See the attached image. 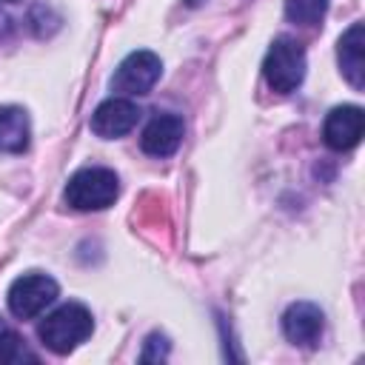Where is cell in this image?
Wrapping results in <instances>:
<instances>
[{
  "label": "cell",
  "instance_id": "obj_1",
  "mask_svg": "<svg viewBox=\"0 0 365 365\" xmlns=\"http://www.w3.org/2000/svg\"><path fill=\"white\" fill-rule=\"evenodd\" d=\"M94 331V319L91 311L80 302H66L57 311H51L40 325H37V336L43 339V345L51 354H68L74 351L80 342H86Z\"/></svg>",
  "mask_w": 365,
  "mask_h": 365
},
{
  "label": "cell",
  "instance_id": "obj_2",
  "mask_svg": "<svg viewBox=\"0 0 365 365\" xmlns=\"http://www.w3.org/2000/svg\"><path fill=\"white\" fill-rule=\"evenodd\" d=\"M120 194V180L111 168H80L77 174L68 177L66 182V202L74 211H103L114 205Z\"/></svg>",
  "mask_w": 365,
  "mask_h": 365
},
{
  "label": "cell",
  "instance_id": "obj_3",
  "mask_svg": "<svg viewBox=\"0 0 365 365\" xmlns=\"http://www.w3.org/2000/svg\"><path fill=\"white\" fill-rule=\"evenodd\" d=\"M262 74L274 91H294L305 77V48L294 37H277L265 54Z\"/></svg>",
  "mask_w": 365,
  "mask_h": 365
},
{
  "label": "cell",
  "instance_id": "obj_4",
  "mask_svg": "<svg viewBox=\"0 0 365 365\" xmlns=\"http://www.w3.org/2000/svg\"><path fill=\"white\" fill-rule=\"evenodd\" d=\"M60 288L51 277L46 274H23L11 282L9 288V311L17 319H34L37 314H43L54 299H57Z\"/></svg>",
  "mask_w": 365,
  "mask_h": 365
},
{
  "label": "cell",
  "instance_id": "obj_5",
  "mask_svg": "<svg viewBox=\"0 0 365 365\" xmlns=\"http://www.w3.org/2000/svg\"><path fill=\"white\" fill-rule=\"evenodd\" d=\"M160 74H163L160 57L154 51L140 48V51H131L117 66V71L111 77V88L120 91V94H125V97H140V94H148L157 86Z\"/></svg>",
  "mask_w": 365,
  "mask_h": 365
},
{
  "label": "cell",
  "instance_id": "obj_6",
  "mask_svg": "<svg viewBox=\"0 0 365 365\" xmlns=\"http://www.w3.org/2000/svg\"><path fill=\"white\" fill-rule=\"evenodd\" d=\"M140 106L131 103L128 97H108L103 100L94 114H91V131L103 140H117L123 134H128L137 120H140Z\"/></svg>",
  "mask_w": 365,
  "mask_h": 365
},
{
  "label": "cell",
  "instance_id": "obj_7",
  "mask_svg": "<svg viewBox=\"0 0 365 365\" xmlns=\"http://www.w3.org/2000/svg\"><path fill=\"white\" fill-rule=\"evenodd\" d=\"M365 114L359 106H336L322 123V140L334 151H351L362 140Z\"/></svg>",
  "mask_w": 365,
  "mask_h": 365
},
{
  "label": "cell",
  "instance_id": "obj_8",
  "mask_svg": "<svg viewBox=\"0 0 365 365\" xmlns=\"http://www.w3.org/2000/svg\"><path fill=\"white\" fill-rule=\"evenodd\" d=\"M325 331V317L314 302H294L282 314V334L291 345L314 348Z\"/></svg>",
  "mask_w": 365,
  "mask_h": 365
},
{
  "label": "cell",
  "instance_id": "obj_9",
  "mask_svg": "<svg viewBox=\"0 0 365 365\" xmlns=\"http://www.w3.org/2000/svg\"><path fill=\"white\" fill-rule=\"evenodd\" d=\"M182 134H185L182 117H177V114H157V117L143 128L140 148H143L148 157H171V154L180 148Z\"/></svg>",
  "mask_w": 365,
  "mask_h": 365
},
{
  "label": "cell",
  "instance_id": "obj_10",
  "mask_svg": "<svg viewBox=\"0 0 365 365\" xmlns=\"http://www.w3.org/2000/svg\"><path fill=\"white\" fill-rule=\"evenodd\" d=\"M362 48H365V29L362 23H354L336 43V60H339V68H342V77L356 88L362 91L365 86V60H362Z\"/></svg>",
  "mask_w": 365,
  "mask_h": 365
},
{
  "label": "cell",
  "instance_id": "obj_11",
  "mask_svg": "<svg viewBox=\"0 0 365 365\" xmlns=\"http://www.w3.org/2000/svg\"><path fill=\"white\" fill-rule=\"evenodd\" d=\"M29 117L17 106L0 108V154H20L29 148Z\"/></svg>",
  "mask_w": 365,
  "mask_h": 365
},
{
  "label": "cell",
  "instance_id": "obj_12",
  "mask_svg": "<svg viewBox=\"0 0 365 365\" xmlns=\"http://www.w3.org/2000/svg\"><path fill=\"white\" fill-rule=\"evenodd\" d=\"M328 11V0H285V17L297 26H317Z\"/></svg>",
  "mask_w": 365,
  "mask_h": 365
},
{
  "label": "cell",
  "instance_id": "obj_13",
  "mask_svg": "<svg viewBox=\"0 0 365 365\" xmlns=\"http://www.w3.org/2000/svg\"><path fill=\"white\" fill-rule=\"evenodd\" d=\"M17 359H23V342H20V336L0 319V365L17 362Z\"/></svg>",
  "mask_w": 365,
  "mask_h": 365
},
{
  "label": "cell",
  "instance_id": "obj_14",
  "mask_svg": "<svg viewBox=\"0 0 365 365\" xmlns=\"http://www.w3.org/2000/svg\"><path fill=\"white\" fill-rule=\"evenodd\" d=\"M165 356H168V339H165L163 334H151V336L145 339V348H143L140 359H143V362H160V359H165Z\"/></svg>",
  "mask_w": 365,
  "mask_h": 365
},
{
  "label": "cell",
  "instance_id": "obj_15",
  "mask_svg": "<svg viewBox=\"0 0 365 365\" xmlns=\"http://www.w3.org/2000/svg\"><path fill=\"white\" fill-rule=\"evenodd\" d=\"M3 29H6V17L0 14V31H3Z\"/></svg>",
  "mask_w": 365,
  "mask_h": 365
}]
</instances>
